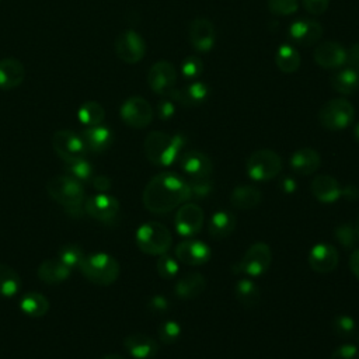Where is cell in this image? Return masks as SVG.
Instances as JSON below:
<instances>
[{
    "label": "cell",
    "mask_w": 359,
    "mask_h": 359,
    "mask_svg": "<svg viewBox=\"0 0 359 359\" xmlns=\"http://www.w3.org/2000/svg\"><path fill=\"white\" fill-rule=\"evenodd\" d=\"M187 201H189L187 180L170 171L154 175L142 194L144 208L154 215L168 213Z\"/></svg>",
    "instance_id": "6da1fadb"
},
{
    "label": "cell",
    "mask_w": 359,
    "mask_h": 359,
    "mask_svg": "<svg viewBox=\"0 0 359 359\" xmlns=\"http://www.w3.org/2000/svg\"><path fill=\"white\" fill-rule=\"evenodd\" d=\"M46 192L49 196L60 203L67 215L72 217H83L86 191L77 180L67 174L55 175L46 182Z\"/></svg>",
    "instance_id": "7a4b0ae2"
},
{
    "label": "cell",
    "mask_w": 359,
    "mask_h": 359,
    "mask_svg": "<svg viewBox=\"0 0 359 359\" xmlns=\"http://www.w3.org/2000/svg\"><path fill=\"white\" fill-rule=\"evenodd\" d=\"M185 143L187 139L181 133L170 135L161 130H153L147 133L143 147L146 158L151 164L168 167L180 158Z\"/></svg>",
    "instance_id": "3957f363"
},
{
    "label": "cell",
    "mask_w": 359,
    "mask_h": 359,
    "mask_svg": "<svg viewBox=\"0 0 359 359\" xmlns=\"http://www.w3.org/2000/svg\"><path fill=\"white\" fill-rule=\"evenodd\" d=\"M79 269L90 282L100 286H108L118 279L121 265L107 252H93L84 257Z\"/></svg>",
    "instance_id": "277c9868"
},
{
    "label": "cell",
    "mask_w": 359,
    "mask_h": 359,
    "mask_svg": "<svg viewBox=\"0 0 359 359\" xmlns=\"http://www.w3.org/2000/svg\"><path fill=\"white\" fill-rule=\"evenodd\" d=\"M135 240L139 250L147 255H163L172 245L171 231L160 222H146L139 226Z\"/></svg>",
    "instance_id": "5b68a950"
},
{
    "label": "cell",
    "mask_w": 359,
    "mask_h": 359,
    "mask_svg": "<svg viewBox=\"0 0 359 359\" xmlns=\"http://www.w3.org/2000/svg\"><path fill=\"white\" fill-rule=\"evenodd\" d=\"M283 163L280 156L271 149H259L250 154L245 163L247 174L251 180L264 182L273 180L282 171Z\"/></svg>",
    "instance_id": "8992f818"
},
{
    "label": "cell",
    "mask_w": 359,
    "mask_h": 359,
    "mask_svg": "<svg viewBox=\"0 0 359 359\" xmlns=\"http://www.w3.org/2000/svg\"><path fill=\"white\" fill-rule=\"evenodd\" d=\"M355 108L345 98L330 100L318 111L320 125L327 130H342L352 123Z\"/></svg>",
    "instance_id": "52a82bcc"
},
{
    "label": "cell",
    "mask_w": 359,
    "mask_h": 359,
    "mask_svg": "<svg viewBox=\"0 0 359 359\" xmlns=\"http://www.w3.org/2000/svg\"><path fill=\"white\" fill-rule=\"evenodd\" d=\"M271 262H272L271 247L264 241H257L247 248V251L244 252V255L237 264V271L244 275L257 278L268 271V268L271 266Z\"/></svg>",
    "instance_id": "ba28073f"
},
{
    "label": "cell",
    "mask_w": 359,
    "mask_h": 359,
    "mask_svg": "<svg viewBox=\"0 0 359 359\" xmlns=\"http://www.w3.org/2000/svg\"><path fill=\"white\" fill-rule=\"evenodd\" d=\"M52 146L55 153L65 161L83 158L87 154V147L80 135L69 129L56 130L52 136Z\"/></svg>",
    "instance_id": "9c48e42d"
},
{
    "label": "cell",
    "mask_w": 359,
    "mask_h": 359,
    "mask_svg": "<svg viewBox=\"0 0 359 359\" xmlns=\"http://www.w3.org/2000/svg\"><path fill=\"white\" fill-rule=\"evenodd\" d=\"M122 121L135 129H142L153 121V108L143 97H129L123 101L119 109Z\"/></svg>",
    "instance_id": "30bf717a"
},
{
    "label": "cell",
    "mask_w": 359,
    "mask_h": 359,
    "mask_svg": "<svg viewBox=\"0 0 359 359\" xmlns=\"http://www.w3.org/2000/svg\"><path fill=\"white\" fill-rule=\"evenodd\" d=\"M205 223V213L202 208L194 202L182 203L175 213L174 227L182 237H192L198 234Z\"/></svg>",
    "instance_id": "8fae6325"
},
{
    "label": "cell",
    "mask_w": 359,
    "mask_h": 359,
    "mask_svg": "<svg viewBox=\"0 0 359 359\" xmlns=\"http://www.w3.org/2000/svg\"><path fill=\"white\" fill-rule=\"evenodd\" d=\"M119 209V201L115 196L104 192L91 195L84 201V212L93 219L102 223H112L114 220H116Z\"/></svg>",
    "instance_id": "7c38bea8"
},
{
    "label": "cell",
    "mask_w": 359,
    "mask_h": 359,
    "mask_svg": "<svg viewBox=\"0 0 359 359\" xmlns=\"http://www.w3.org/2000/svg\"><path fill=\"white\" fill-rule=\"evenodd\" d=\"M115 52L118 57L126 63H137L146 53L144 39L133 29L121 32L115 41Z\"/></svg>",
    "instance_id": "4fadbf2b"
},
{
    "label": "cell",
    "mask_w": 359,
    "mask_h": 359,
    "mask_svg": "<svg viewBox=\"0 0 359 359\" xmlns=\"http://www.w3.org/2000/svg\"><path fill=\"white\" fill-rule=\"evenodd\" d=\"M147 83L149 87L160 95H168L177 83V72L172 63L167 60L156 62L147 73Z\"/></svg>",
    "instance_id": "5bb4252c"
},
{
    "label": "cell",
    "mask_w": 359,
    "mask_h": 359,
    "mask_svg": "<svg viewBox=\"0 0 359 359\" xmlns=\"http://www.w3.org/2000/svg\"><path fill=\"white\" fill-rule=\"evenodd\" d=\"M309 266L318 273H328L334 271L339 262L338 250L328 243H318L311 247L309 257Z\"/></svg>",
    "instance_id": "9a60e30c"
},
{
    "label": "cell",
    "mask_w": 359,
    "mask_h": 359,
    "mask_svg": "<svg viewBox=\"0 0 359 359\" xmlns=\"http://www.w3.org/2000/svg\"><path fill=\"white\" fill-rule=\"evenodd\" d=\"M188 38L196 50L208 52L216 42L215 25L208 18H195L188 27Z\"/></svg>",
    "instance_id": "2e32d148"
},
{
    "label": "cell",
    "mask_w": 359,
    "mask_h": 359,
    "mask_svg": "<svg viewBox=\"0 0 359 359\" xmlns=\"http://www.w3.org/2000/svg\"><path fill=\"white\" fill-rule=\"evenodd\" d=\"M180 165L189 178H209L213 171L210 157L199 150L184 151L180 156Z\"/></svg>",
    "instance_id": "e0dca14e"
},
{
    "label": "cell",
    "mask_w": 359,
    "mask_h": 359,
    "mask_svg": "<svg viewBox=\"0 0 359 359\" xmlns=\"http://www.w3.org/2000/svg\"><path fill=\"white\" fill-rule=\"evenodd\" d=\"M210 255V247L201 240H184L175 245V258L187 265H203Z\"/></svg>",
    "instance_id": "ac0fdd59"
},
{
    "label": "cell",
    "mask_w": 359,
    "mask_h": 359,
    "mask_svg": "<svg viewBox=\"0 0 359 359\" xmlns=\"http://www.w3.org/2000/svg\"><path fill=\"white\" fill-rule=\"evenodd\" d=\"M290 38L303 46L314 45L323 36V27L313 18H299L289 27Z\"/></svg>",
    "instance_id": "d6986e66"
},
{
    "label": "cell",
    "mask_w": 359,
    "mask_h": 359,
    "mask_svg": "<svg viewBox=\"0 0 359 359\" xmlns=\"http://www.w3.org/2000/svg\"><path fill=\"white\" fill-rule=\"evenodd\" d=\"M314 60L323 69H339L346 62V49L335 41L323 42L314 49Z\"/></svg>",
    "instance_id": "ffe728a7"
},
{
    "label": "cell",
    "mask_w": 359,
    "mask_h": 359,
    "mask_svg": "<svg viewBox=\"0 0 359 359\" xmlns=\"http://www.w3.org/2000/svg\"><path fill=\"white\" fill-rule=\"evenodd\" d=\"M313 196L321 203H332L342 198V187L337 178L328 174H320L310 184Z\"/></svg>",
    "instance_id": "44dd1931"
},
{
    "label": "cell",
    "mask_w": 359,
    "mask_h": 359,
    "mask_svg": "<svg viewBox=\"0 0 359 359\" xmlns=\"http://www.w3.org/2000/svg\"><path fill=\"white\" fill-rule=\"evenodd\" d=\"M123 346L135 359H151L158 352V344L143 332H133L125 337Z\"/></svg>",
    "instance_id": "7402d4cb"
},
{
    "label": "cell",
    "mask_w": 359,
    "mask_h": 359,
    "mask_svg": "<svg viewBox=\"0 0 359 359\" xmlns=\"http://www.w3.org/2000/svg\"><path fill=\"white\" fill-rule=\"evenodd\" d=\"M205 289L206 278L201 272H188L177 280L174 293L181 300H192L199 297Z\"/></svg>",
    "instance_id": "603a6c76"
},
{
    "label": "cell",
    "mask_w": 359,
    "mask_h": 359,
    "mask_svg": "<svg viewBox=\"0 0 359 359\" xmlns=\"http://www.w3.org/2000/svg\"><path fill=\"white\" fill-rule=\"evenodd\" d=\"M86 143L88 151L93 153H102L105 151L114 140V133L108 126L104 125H94L87 126L80 135Z\"/></svg>",
    "instance_id": "cb8c5ba5"
},
{
    "label": "cell",
    "mask_w": 359,
    "mask_h": 359,
    "mask_svg": "<svg viewBox=\"0 0 359 359\" xmlns=\"http://www.w3.org/2000/svg\"><path fill=\"white\" fill-rule=\"evenodd\" d=\"M331 86L339 94H353L359 88V65L345 63L331 77Z\"/></svg>",
    "instance_id": "d4e9b609"
},
{
    "label": "cell",
    "mask_w": 359,
    "mask_h": 359,
    "mask_svg": "<svg viewBox=\"0 0 359 359\" xmlns=\"http://www.w3.org/2000/svg\"><path fill=\"white\" fill-rule=\"evenodd\" d=\"M209 95V87L202 81H194L184 88H174L167 97L187 107H195L202 102Z\"/></svg>",
    "instance_id": "484cf974"
},
{
    "label": "cell",
    "mask_w": 359,
    "mask_h": 359,
    "mask_svg": "<svg viewBox=\"0 0 359 359\" xmlns=\"http://www.w3.org/2000/svg\"><path fill=\"white\" fill-rule=\"evenodd\" d=\"M290 168L299 175H311L321 165V157L317 150L311 147H302L290 157Z\"/></svg>",
    "instance_id": "4316f807"
},
{
    "label": "cell",
    "mask_w": 359,
    "mask_h": 359,
    "mask_svg": "<svg viewBox=\"0 0 359 359\" xmlns=\"http://www.w3.org/2000/svg\"><path fill=\"white\" fill-rule=\"evenodd\" d=\"M230 203L233 208L240 209V210H250L257 208L261 201H262V192L258 187L244 184V185H237L233 188L230 192Z\"/></svg>",
    "instance_id": "83f0119b"
},
{
    "label": "cell",
    "mask_w": 359,
    "mask_h": 359,
    "mask_svg": "<svg viewBox=\"0 0 359 359\" xmlns=\"http://www.w3.org/2000/svg\"><path fill=\"white\" fill-rule=\"evenodd\" d=\"M24 65L14 59L6 57L0 60V88L13 90L18 87L24 80Z\"/></svg>",
    "instance_id": "f1b7e54d"
},
{
    "label": "cell",
    "mask_w": 359,
    "mask_h": 359,
    "mask_svg": "<svg viewBox=\"0 0 359 359\" xmlns=\"http://www.w3.org/2000/svg\"><path fill=\"white\" fill-rule=\"evenodd\" d=\"M237 220L236 216L229 210L215 212L208 223V233L216 240H223L229 237L236 229Z\"/></svg>",
    "instance_id": "f546056e"
},
{
    "label": "cell",
    "mask_w": 359,
    "mask_h": 359,
    "mask_svg": "<svg viewBox=\"0 0 359 359\" xmlns=\"http://www.w3.org/2000/svg\"><path fill=\"white\" fill-rule=\"evenodd\" d=\"M72 269L57 258L46 259L38 266V278L49 285H56L70 276Z\"/></svg>",
    "instance_id": "4dcf8cb0"
},
{
    "label": "cell",
    "mask_w": 359,
    "mask_h": 359,
    "mask_svg": "<svg viewBox=\"0 0 359 359\" xmlns=\"http://www.w3.org/2000/svg\"><path fill=\"white\" fill-rule=\"evenodd\" d=\"M234 296L237 302L245 309H254L261 302V290L251 279H240L234 286Z\"/></svg>",
    "instance_id": "1f68e13d"
},
{
    "label": "cell",
    "mask_w": 359,
    "mask_h": 359,
    "mask_svg": "<svg viewBox=\"0 0 359 359\" xmlns=\"http://www.w3.org/2000/svg\"><path fill=\"white\" fill-rule=\"evenodd\" d=\"M20 309L27 316L38 318L49 311V300L42 293L28 292L21 296Z\"/></svg>",
    "instance_id": "d6a6232c"
},
{
    "label": "cell",
    "mask_w": 359,
    "mask_h": 359,
    "mask_svg": "<svg viewBox=\"0 0 359 359\" xmlns=\"http://www.w3.org/2000/svg\"><path fill=\"white\" fill-rule=\"evenodd\" d=\"M275 63L283 73H293L300 66V55L297 49L289 43H282L275 53Z\"/></svg>",
    "instance_id": "836d02e7"
},
{
    "label": "cell",
    "mask_w": 359,
    "mask_h": 359,
    "mask_svg": "<svg viewBox=\"0 0 359 359\" xmlns=\"http://www.w3.org/2000/svg\"><path fill=\"white\" fill-rule=\"evenodd\" d=\"M21 287V278L14 268L0 264V297H14Z\"/></svg>",
    "instance_id": "e575fe53"
},
{
    "label": "cell",
    "mask_w": 359,
    "mask_h": 359,
    "mask_svg": "<svg viewBox=\"0 0 359 359\" xmlns=\"http://www.w3.org/2000/svg\"><path fill=\"white\" fill-rule=\"evenodd\" d=\"M79 121L86 126L100 125L105 118L104 107L97 101H87L84 102L77 111Z\"/></svg>",
    "instance_id": "d590c367"
},
{
    "label": "cell",
    "mask_w": 359,
    "mask_h": 359,
    "mask_svg": "<svg viewBox=\"0 0 359 359\" xmlns=\"http://www.w3.org/2000/svg\"><path fill=\"white\" fill-rule=\"evenodd\" d=\"M65 171H66L65 174L73 177L74 180H77L81 184L83 182H91V180L94 177V168L86 160V157L65 163Z\"/></svg>",
    "instance_id": "8d00e7d4"
},
{
    "label": "cell",
    "mask_w": 359,
    "mask_h": 359,
    "mask_svg": "<svg viewBox=\"0 0 359 359\" xmlns=\"http://www.w3.org/2000/svg\"><path fill=\"white\" fill-rule=\"evenodd\" d=\"M84 257L86 254L83 248L77 244H65L57 252V259L62 261L65 265H67L70 269L79 268Z\"/></svg>",
    "instance_id": "74e56055"
},
{
    "label": "cell",
    "mask_w": 359,
    "mask_h": 359,
    "mask_svg": "<svg viewBox=\"0 0 359 359\" xmlns=\"http://www.w3.org/2000/svg\"><path fill=\"white\" fill-rule=\"evenodd\" d=\"M189 201H201L209 196L213 191V182L209 178H189L187 180Z\"/></svg>",
    "instance_id": "f35d334b"
},
{
    "label": "cell",
    "mask_w": 359,
    "mask_h": 359,
    "mask_svg": "<svg viewBox=\"0 0 359 359\" xmlns=\"http://www.w3.org/2000/svg\"><path fill=\"white\" fill-rule=\"evenodd\" d=\"M334 236L337 241L346 250H352L359 241L355 226L352 223H341L339 226H337Z\"/></svg>",
    "instance_id": "ab89813d"
},
{
    "label": "cell",
    "mask_w": 359,
    "mask_h": 359,
    "mask_svg": "<svg viewBox=\"0 0 359 359\" xmlns=\"http://www.w3.org/2000/svg\"><path fill=\"white\" fill-rule=\"evenodd\" d=\"M180 261L174 257H171L168 252L158 255L157 264H156V269L157 273L163 278V279H172L178 275L180 272Z\"/></svg>",
    "instance_id": "60d3db41"
},
{
    "label": "cell",
    "mask_w": 359,
    "mask_h": 359,
    "mask_svg": "<svg viewBox=\"0 0 359 359\" xmlns=\"http://www.w3.org/2000/svg\"><path fill=\"white\" fill-rule=\"evenodd\" d=\"M331 328L335 335L341 338H349L356 332V323L348 314H339L331 321Z\"/></svg>",
    "instance_id": "b9f144b4"
},
{
    "label": "cell",
    "mask_w": 359,
    "mask_h": 359,
    "mask_svg": "<svg viewBox=\"0 0 359 359\" xmlns=\"http://www.w3.org/2000/svg\"><path fill=\"white\" fill-rule=\"evenodd\" d=\"M181 331H182L181 325L175 320H167L158 325L157 335H158L160 342H163L165 345H171L180 339Z\"/></svg>",
    "instance_id": "7bdbcfd3"
},
{
    "label": "cell",
    "mask_w": 359,
    "mask_h": 359,
    "mask_svg": "<svg viewBox=\"0 0 359 359\" xmlns=\"http://www.w3.org/2000/svg\"><path fill=\"white\" fill-rule=\"evenodd\" d=\"M203 72V62L199 56H195V55H191L188 57H185L182 60V65H181V74L188 79V80H194V79H198Z\"/></svg>",
    "instance_id": "ee69618b"
},
{
    "label": "cell",
    "mask_w": 359,
    "mask_h": 359,
    "mask_svg": "<svg viewBox=\"0 0 359 359\" xmlns=\"http://www.w3.org/2000/svg\"><path fill=\"white\" fill-rule=\"evenodd\" d=\"M268 8L275 15H290L299 8L297 0H268Z\"/></svg>",
    "instance_id": "f6af8a7d"
},
{
    "label": "cell",
    "mask_w": 359,
    "mask_h": 359,
    "mask_svg": "<svg viewBox=\"0 0 359 359\" xmlns=\"http://www.w3.org/2000/svg\"><path fill=\"white\" fill-rule=\"evenodd\" d=\"M147 309L153 314H164L170 309V302L164 294H154L149 299Z\"/></svg>",
    "instance_id": "bcb514c9"
},
{
    "label": "cell",
    "mask_w": 359,
    "mask_h": 359,
    "mask_svg": "<svg viewBox=\"0 0 359 359\" xmlns=\"http://www.w3.org/2000/svg\"><path fill=\"white\" fill-rule=\"evenodd\" d=\"M330 359H359V348L353 344H344L331 353Z\"/></svg>",
    "instance_id": "7dc6e473"
},
{
    "label": "cell",
    "mask_w": 359,
    "mask_h": 359,
    "mask_svg": "<svg viewBox=\"0 0 359 359\" xmlns=\"http://www.w3.org/2000/svg\"><path fill=\"white\" fill-rule=\"evenodd\" d=\"M157 114L161 119H170L175 114V105L171 98H164L157 104Z\"/></svg>",
    "instance_id": "c3c4849f"
},
{
    "label": "cell",
    "mask_w": 359,
    "mask_h": 359,
    "mask_svg": "<svg viewBox=\"0 0 359 359\" xmlns=\"http://www.w3.org/2000/svg\"><path fill=\"white\" fill-rule=\"evenodd\" d=\"M304 8L311 13V14H323L328 6H330V0H302Z\"/></svg>",
    "instance_id": "681fc988"
},
{
    "label": "cell",
    "mask_w": 359,
    "mask_h": 359,
    "mask_svg": "<svg viewBox=\"0 0 359 359\" xmlns=\"http://www.w3.org/2000/svg\"><path fill=\"white\" fill-rule=\"evenodd\" d=\"M91 184L94 187V189L100 191V192H105L111 188V180L107 175H94L91 180Z\"/></svg>",
    "instance_id": "f907efd6"
},
{
    "label": "cell",
    "mask_w": 359,
    "mask_h": 359,
    "mask_svg": "<svg viewBox=\"0 0 359 359\" xmlns=\"http://www.w3.org/2000/svg\"><path fill=\"white\" fill-rule=\"evenodd\" d=\"M279 185L285 194H293L297 189V184L292 177H285Z\"/></svg>",
    "instance_id": "816d5d0a"
},
{
    "label": "cell",
    "mask_w": 359,
    "mask_h": 359,
    "mask_svg": "<svg viewBox=\"0 0 359 359\" xmlns=\"http://www.w3.org/2000/svg\"><path fill=\"white\" fill-rule=\"evenodd\" d=\"M349 268L352 271V273L356 276V279H359V248H356L351 257H349Z\"/></svg>",
    "instance_id": "f5cc1de1"
},
{
    "label": "cell",
    "mask_w": 359,
    "mask_h": 359,
    "mask_svg": "<svg viewBox=\"0 0 359 359\" xmlns=\"http://www.w3.org/2000/svg\"><path fill=\"white\" fill-rule=\"evenodd\" d=\"M359 196V189L355 185H348L342 188V198L349 199V201H355Z\"/></svg>",
    "instance_id": "db71d44e"
},
{
    "label": "cell",
    "mask_w": 359,
    "mask_h": 359,
    "mask_svg": "<svg viewBox=\"0 0 359 359\" xmlns=\"http://www.w3.org/2000/svg\"><path fill=\"white\" fill-rule=\"evenodd\" d=\"M101 359H125V358L122 355H118V353H107Z\"/></svg>",
    "instance_id": "11a10c76"
},
{
    "label": "cell",
    "mask_w": 359,
    "mask_h": 359,
    "mask_svg": "<svg viewBox=\"0 0 359 359\" xmlns=\"http://www.w3.org/2000/svg\"><path fill=\"white\" fill-rule=\"evenodd\" d=\"M353 136H355V139L359 142V122L355 125V128H353Z\"/></svg>",
    "instance_id": "9f6ffc18"
},
{
    "label": "cell",
    "mask_w": 359,
    "mask_h": 359,
    "mask_svg": "<svg viewBox=\"0 0 359 359\" xmlns=\"http://www.w3.org/2000/svg\"><path fill=\"white\" fill-rule=\"evenodd\" d=\"M355 230H356V234H358V238H359V213H358V216H356V220H355Z\"/></svg>",
    "instance_id": "6f0895ef"
}]
</instances>
